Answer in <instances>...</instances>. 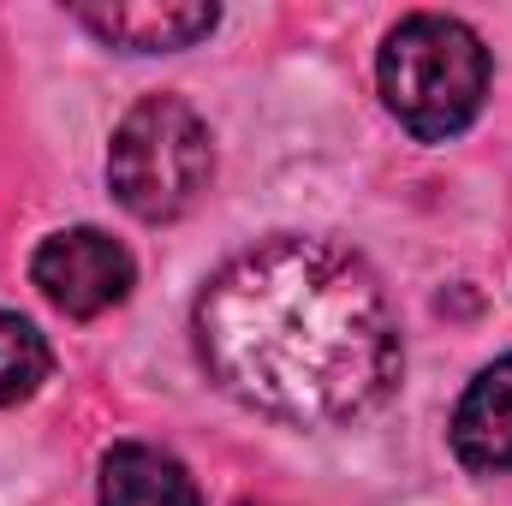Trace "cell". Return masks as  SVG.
Wrapping results in <instances>:
<instances>
[{"label":"cell","mask_w":512,"mask_h":506,"mask_svg":"<svg viewBox=\"0 0 512 506\" xmlns=\"http://www.w3.org/2000/svg\"><path fill=\"white\" fill-rule=\"evenodd\" d=\"M197 358L274 423L334 429L399 381V322L376 268L334 239H262L197 298Z\"/></svg>","instance_id":"obj_1"},{"label":"cell","mask_w":512,"mask_h":506,"mask_svg":"<svg viewBox=\"0 0 512 506\" xmlns=\"http://www.w3.org/2000/svg\"><path fill=\"white\" fill-rule=\"evenodd\" d=\"M382 102L417 143H447L483 114L489 48L447 12H411L382 42Z\"/></svg>","instance_id":"obj_2"},{"label":"cell","mask_w":512,"mask_h":506,"mask_svg":"<svg viewBox=\"0 0 512 506\" xmlns=\"http://www.w3.org/2000/svg\"><path fill=\"white\" fill-rule=\"evenodd\" d=\"M209 173H215V137L179 96H143L114 126L108 185L120 209L149 227L179 221L209 191Z\"/></svg>","instance_id":"obj_3"},{"label":"cell","mask_w":512,"mask_h":506,"mask_svg":"<svg viewBox=\"0 0 512 506\" xmlns=\"http://www.w3.org/2000/svg\"><path fill=\"white\" fill-rule=\"evenodd\" d=\"M30 280L42 286V298H48L54 310L90 322V316L126 304L137 268H131L126 245L108 239L102 227H72V233L42 239V251L30 256Z\"/></svg>","instance_id":"obj_4"},{"label":"cell","mask_w":512,"mask_h":506,"mask_svg":"<svg viewBox=\"0 0 512 506\" xmlns=\"http://www.w3.org/2000/svg\"><path fill=\"white\" fill-rule=\"evenodd\" d=\"M78 24L126 54H173L203 42L221 24V6L203 0H131V6H78Z\"/></svg>","instance_id":"obj_5"},{"label":"cell","mask_w":512,"mask_h":506,"mask_svg":"<svg viewBox=\"0 0 512 506\" xmlns=\"http://www.w3.org/2000/svg\"><path fill=\"white\" fill-rule=\"evenodd\" d=\"M453 453L465 471H483V477L512 471V358L489 364L465 387L453 411Z\"/></svg>","instance_id":"obj_6"},{"label":"cell","mask_w":512,"mask_h":506,"mask_svg":"<svg viewBox=\"0 0 512 506\" xmlns=\"http://www.w3.org/2000/svg\"><path fill=\"white\" fill-rule=\"evenodd\" d=\"M102 506H203V495L173 453L149 441H120L102 459Z\"/></svg>","instance_id":"obj_7"},{"label":"cell","mask_w":512,"mask_h":506,"mask_svg":"<svg viewBox=\"0 0 512 506\" xmlns=\"http://www.w3.org/2000/svg\"><path fill=\"white\" fill-rule=\"evenodd\" d=\"M48 340L24 322V316H12V310H0V405H18V399H30L42 381H48Z\"/></svg>","instance_id":"obj_8"}]
</instances>
